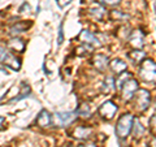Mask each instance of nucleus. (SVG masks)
I'll return each mask as SVG.
<instances>
[{
    "mask_svg": "<svg viewBox=\"0 0 156 147\" xmlns=\"http://www.w3.org/2000/svg\"><path fill=\"white\" fill-rule=\"evenodd\" d=\"M134 124V116L131 113H125L119 119L116 124V134L120 139H125L130 134Z\"/></svg>",
    "mask_w": 156,
    "mask_h": 147,
    "instance_id": "obj_1",
    "label": "nucleus"
},
{
    "mask_svg": "<svg viewBox=\"0 0 156 147\" xmlns=\"http://www.w3.org/2000/svg\"><path fill=\"white\" fill-rule=\"evenodd\" d=\"M139 76L143 82L156 86V63L152 60H144L140 65Z\"/></svg>",
    "mask_w": 156,
    "mask_h": 147,
    "instance_id": "obj_2",
    "label": "nucleus"
},
{
    "mask_svg": "<svg viewBox=\"0 0 156 147\" xmlns=\"http://www.w3.org/2000/svg\"><path fill=\"white\" fill-rule=\"evenodd\" d=\"M151 104V95L148 90L140 89L136 90L135 92V108L139 112H144L148 109V107Z\"/></svg>",
    "mask_w": 156,
    "mask_h": 147,
    "instance_id": "obj_3",
    "label": "nucleus"
},
{
    "mask_svg": "<svg viewBox=\"0 0 156 147\" xmlns=\"http://www.w3.org/2000/svg\"><path fill=\"white\" fill-rule=\"evenodd\" d=\"M136 90H138V81L129 77L128 80L121 85V95H122V99L124 100H130L131 98L135 95Z\"/></svg>",
    "mask_w": 156,
    "mask_h": 147,
    "instance_id": "obj_4",
    "label": "nucleus"
},
{
    "mask_svg": "<svg viewBox=\"0 0 156 147\" xmlns=\"http://www.w3.org/2000/svg\"><path fill=\"white\" fill-rule=\"evenodd\" d=\"M76 120V113L73 112H56L53 116V122L56 126H68Z\"/></svg>",
    "mask_w": 156,
    "mask_h": 147,
    "instance_id": "obj_5",
    "label": "nucleus"
},
{
    "mask_svg": "<svg viewBox=\"0 0 156 147\" xmlns=\"http://www.w3.org/2000/svg\"><path fill=\"white\" fill-rule=\"evenodd\" d=\"M129 45L134 50H142L144 46V33L140 29H135L131 34H129Z\"/></svg>",
    "mask_w": 156,
    "mask_h": 147,
    "instance_id": "obj_6",
    "label": "nucleus"
},
{
    "mask_svg": "<svg viewBox=\"0 0 156 147\" xmlns=\"http://www.w3.org/2000/svg\"><path fill=\"white\" fill-rule=\"evenodd\" d=\"M78 39H80L81 42H83V45L89 46L91 50L92 48H95V47H99L101 45L99 38H98L94 33H91L89 30H82L81 34H80V37H78Z\"/></svg>",
    "mask_w": 156,
    "mask_h": 147,
    "instance_id": "obj_7",
    "label": "nucleus"
},
{
    "mask_svg": "<svg viewBox=\"0 0 156 147\" xmlns=\"http://www.w3.org/2000/svg\"><path fill=\"white\" fill-rule=\"evenodd\" d=\"M116 112H117V106L111 100L104 102L99 108V115L103 120H111L115 116Z\"/></svg>",
    "mask_w": 156,
    "mask_h": 147,
    "instance_id": "obj_8",
    "label": "nucleus"
},
{
    "mask_svg": "<svg viewBox=\"0 0 156 147\" xmlns=\"http://www.w3.org/2000/svg\"><path fill=\"white\" fill-rule=\"evenodd\" d=\"M109 65V59L104 53H96V55L92 57V66L95 69L103 72L107 66Z\"/></svg>",
    "mask_w": 156,
    "mask_h": 147,
    "instance_id": "obj_9",
    "label": "nucleus"
},
{
    "mask_svg": "<svg viewBox=\"0 0 156 147\" xmlns=\"http://www.w3.org/2000/svg\"><path fill=\"white\" fill-rule=\"evenodd\" d=\"M89 13H90V16L101 21L105 17V8L100 3H92L89 8Z\"/></svg>",
    "mask_w": 156,
    "mask_h": 147,
    "instance_id": "obj_10",
    "label": "nucleus"
},
{
    "mask_svg": "<svg viewBox=\"0 0 156 147\" xmlns=\"http://www.w3.org/2000/svg\"><path fill=\"white\" fill-rule=\"evenodd\" d=\"M109 68L116 74H122V73L126 72V69H128V65H126L125 61H122L121 59H113V60L109 63Z\"/></svg>",
    "mask_w": 156,
    "mask_h": 147,
    "instance_id": "obj_11",
    "label": "nucleus"
},
{
    "mask_svg": "<svg viewBox=\"0 0 156 147\" xmlns=\"http://www.w3.org/2000/svg\"><path fill=\"white\" fill-rule=\"evenodd\" d=\"M92 133L91 128H87V126H77V128L73 130L72 135L77 139H87Z\"/></svg>",
    "mask_w": 156,
    "mask_h": 147,
    "instance_id": "obj_12",
    "label": "nucleus"
},
{
    "mask_svg": "<svg viewBox=\"0 0 156 147\" xmlns=\"http://www.w3.org/2000/svg\"><path fill=\"white\" fill-rule=\"evenodd\" d=\"M35 122H37V125H38V126H41V128H47V126H50V125H51L52 119H51L50 113H48L46 109H43V111H41V113L38 115Z\"/></svg>",
    "mask_w": 156,
    "mask_h": 147,
    "instance_id": "obj_13",
    "label": "nucleus"
},
{
    "mask_svg": "<svg viewBox=\"0 0 156 147\" xmlns=\"http://www.w3.org/2000/svg\"><path fill=\"white\" fill-rule=\"evenodd\" d=\"M30 26H31V23L29 22V21L16 22L14 25L11 26V29H9V34H12V35H17V34H21V33H23L25 30H27Z\"/></svg>",
    "mask_w": 156,
    "mask_h": 147,
    "instance_id": "obj_14",
    "label": "nucleus"
},
{
    "mask_svg": "<svg viewBox=\"0 0 156 147\" xmlns=\"http://www.w3.org/2000/svg\"><path fill=\"white\" fill-rule=\"evenodd\" d=\"M8 48L13 52H23L25 51V42L20 38H12L8 42Z\"/></svg>",
    "mask_w": 156,
    "mask_h": 147,
    "instance_id": "obj_15",
    "label": "nucleus"
},
{
    "mask_svg": "<svg viewBox=\"0 0 156 147\" xmlns=\"http://www.w3.org/2000/svg\"><path fill=\"white\" fill-rule=\"evenodd\" d=\"M3 64L9 66L13 70H18L20 68H21V61H20V59L16 57L14 55H12V53H9V55L7 56V59L3 61Z\"/></svg>",
    "mask_w": 156,
    "mask_h": 147,
    "instance_id": "obj_16",
    "label": "nucleus"
},
{
    "mask_svg": "<svg viewBox=\"0 0 156 147\" xmlns=\"http://www.w3.org/2000/svg\"><path fill=\"white\" fill-rule=\"evenodd\" d=\"M128 57L134 63V64H139L140 61L144 60L146 53L142 50H134V51H131V52L128 53Z\"/></svg>",
    "mask_w": 156,
    "mask_h": 147,
    "instance_id": "obj_17",
    "label": "nucleus"
},
{
    "mask_svg": "<svg viewBox=\"0 0 156 147\" xmlns=\"http://www.w3.org/2000/svg\"><path fill=\"white\" fill-rule=\"evenodd\" d=\"M131 131H133V134L135 138H140V137L144 135V126L142 125V122H140L139 120H134V124H133V129H131Z\"/></svg>",
    "mask_w": 156,
    "mask_h": 147,
    "instance_id": "obj_18",
    "label": "nucleus"
},
{
    "mask_svg": "<svg viewBox=\"0 0 156 147\" xmlns=\"http://www.w3.org/2000/svg\"><path fill=\"white\" fill-rule=\"evenodd\" d=\"M116 86L115 83V78L112 76H107L104 78V82H103V87H101V90H103V92H112Z\"/></svg>",
    "mask_w": 156,
    "mask_h": 147,
    "instance_id": "obj_19",
    "label": "nucleus"
},
{
    "mask_svg": "<svg viewBox=\"0 0 156 147\" xmlns=\"http://www.w3.org/2000/svg\"><path fill=\"white\" fill-rule=\"evenodd\" d=\"M77 113L82 116V117H90L91 115V109H90V106L87 104V103H82V104L80 106V108H78Z\"/></svg>",
    "mask_w": 156,
    "mask_h": 147,
    "instance_id": "obj_20",
    "label": "nucleus"
},
{
    "mask_svg": "<svg viewBox=\"0 0 156 147\" xmlns=\"http://www.w3.org/2000/svg\"><path fill=\"white\" fill-rule=\"evenodd\" d=\"M109 17L112 20H115V21H120V20H125V18H128V16H126L125 13H122L121 11H112L111 14H109Z\"/></svg>",
    "mask_w": 156,
    "mask_h": 147,
    "instance_id": "obj_21",
    "label": "nucleus"
},
{
    "mask_svg": "<svg viewBox=\"0 0 156 147\" xmlns=\"http://www.w3.org/2000/svg\"><path fill=\"white\" fill-rule=\"evenodd\" d=\"M9 55V52L5 50V47L0 45V63H3L7 59V56Z\"/></svg>",
    "mask_w": 156,
    "mask_h": 147,
    "instance_id": "obj_22",
    "label": "nucleus"
},
{
    "mask_svg": "<svg viewBox=\"0 0 156 147\" xmlns=\"http://www.w3.org/2000/svg\"><path fill=\"white\" fill-rule=\"evenodd\" d=\"M101 4H104V5H109V7H113V5H117L121 0H100Z\"/></svg>",
    "mask_w": 156,
    "mask_h": 147,
    "instance_id": "obj_23",
    "label": "nucleus"
},
{
    "mask_svg": "<svg viewBox=\"0 0 156 147\" xmlns=\"http://www.w3.org/2000/svg\"><path fill=\"white\" fill-rule=\"evenodd\" d=\"M62 41H64V33H62V23L60 25V29H58V39H57V45H61Z\"/></svg>",
    "mask_w": 156,
    "mask_h": 147,
    "instance_id": "obj_24",
    "label": "nucleus"
},
{
    "mask_svg": "<svg viewBox=\"0 0 156 147\" xmlns=\"http://www.w3.org/2000/svg\"><path fill=\"white\" fill-rule=\"evenodd\" d=\"M150 125H151V129H152V131L156 134V115L152 116V119L150 120Z\"/></svg>",
    "mask_w": 156,
    "mask_h": 147,
    "instance_id": "obj_25",
    "label": "nucleus"
},
{
    "mask_svg": "<svg viewBox=\"0 0 156 147\" xmlns=\"http://www.w3.org/2000/svg\"><path fill=\"white\" fill-rule=\"evenodd\" d=\"M72 0H57V5L60 8H65L68 4H70Z\"/></svg>",
    "mask_w": 156,
    "mask_h": 147,
    "instance_id": "obj_26",
    "label": "nucleus"
},
{
    "mask_svg": "<svg viewBox=\"0 0 156 147\" xmlns=\"http://www.w3.org/2000/svg\"><path fill=\"white\" fill-rule=\"evenodd\" d=\"M25 9H26V11H30V5H29L27 3H23V4H22V7L20 8V13H23V11H25Z\"/></svg>",
    "mask_w": 156,
    "mask_h": 147,
    "instance_id": "obj_27",
    "label": "nucleus"
},
{
    "mask_svg": "<svg viewBox=\"0 0 156 147\" xmlns=\"http://www.w3.org/2000/svg\"><path fill=\"white\" fill-rule=\"evenodd\" d=\"M78 147H98L95 143H83V145H80Z\"/></svg>",
    "mask_w": 156,
    "mask_h": 147,
    "instance_id": "obj_28",
    "label": "nucleus"
},
{
    "mask_svg": "<svg viewBox=\"0 0 156 147\" xmlns=\"http://www.w3.org/2000/svg\"><path fill=\"white\" fill-rule=\"evenodd\" d=\"M4 122H5V119H4V117H2V116H0V129L3 128V124H4Z\"/></svg>",
    "mask_w": 156,
    "mask_h": 147,
    "instance_id": "obj_29",
    "label": "nucleus"
},
{
    "mask_svg": "<svg viewBox=\"0 0 156 147\" xmlns=\"http://www.w3.org/2000/svg\"><path fill=\"white\" fill-rule=\"evenodd\" d=\"M150 147H156V138L151 142V145H150Z\"/></svg>",
    "mask_w": 156,
    "mask_h": 147,
    "instance_id": "obj_30",
    "label": "nucleus"
},
{
    "mask_svg": "<svg viewBox=\"0 0 156 147\" xmlns=\"http://www.w3.org/2000/svg\"><path fill=\"white\" fill-rule=\"evenodd\" d=\"M154 8H155V12H156V2H155V4H154Z\"/></svg>",
    "mask_w": 156,
    "mask_h": 147,
    "instance_id": "obj_31",
    "label": "nucleus"
}]
</instances>
